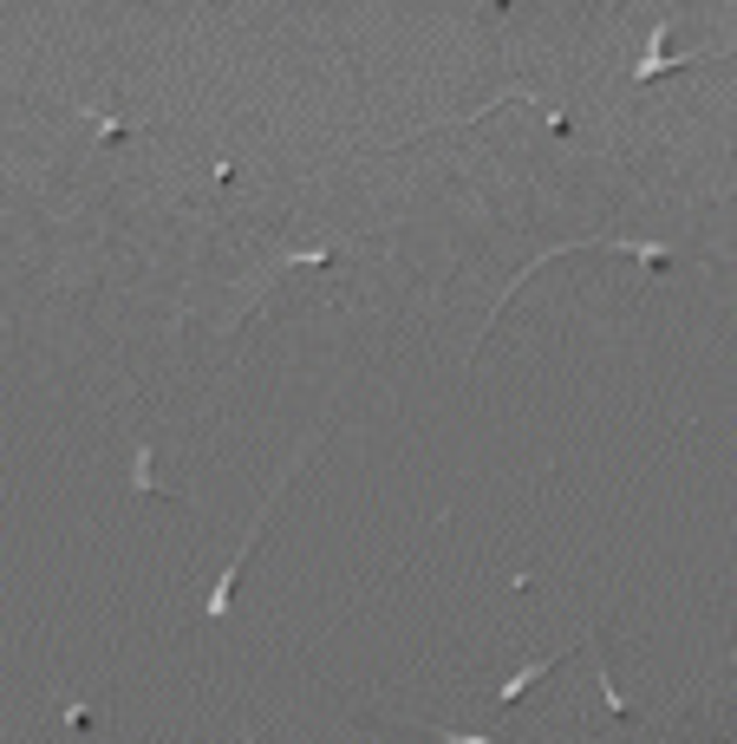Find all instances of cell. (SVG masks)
Returning a JSON list of instances; mask_svg holds the SVG:
<instances>
[{"mask_svg": "<svg viewBox=\"0 0 737 744\" xmlns=\"http://www.w3.org/2000/svg\"><path fill=\"white\" fill-rule=\"evenodd\" d=\"M313 450H320V445H307V450H300L295 464H288V470H281V477H275V490H268V497H261V503H255V522H248V535H242V549H235V555H228V562H222L216 588H210V595H203V620H228V607H235V575H242V562H248V555H255V542H261V522H268V510H275V503H281V490H288V483H295L300 470H307V457H313Z\"/></svg>", "mask_w": 737, "mask_h": 744, "instance_id": "6da1fadb", "label": "cell"}, {"mask_svg": "<svg viewBox=\"0 0 737 744\" xmlns=\"http://www.w3.org/2000/svg\"><path fill=\"white\" fill-rule=\"evenodd\" d=\"M340 262H346V248H340V242H320V248H295V255H281V262H275L268 275H255V281H248V307H261V300H268V288H275V281H288V275H307V268H340ZM248 307L235 313V327L248 320Z\"/></svg>", "mask_w": 737, "mask_h": 744, "instance_id": "7a4b0ae2", "label": "cell"}, {"mask_svg": "<svg viewBox=\"0 0 737 744\" xmlns=\"http://www.w3.org/2000/svg\"><path fill=\"white\" fill-rule=\"evenodd\" d=\"M665 20H653V33H647V60H640V73H633V92H647V85H660L665 73H685V66H698V60H712V53H725V46H698V53H679V60H665Z\"/></svg>", "mask_w": 737, "mask_h": 744, "instance_id": "3957f363", "label": "cell"}, {"mask_svg": "<svg viewBox=\"0 0 737 744\" xmlns=\"http://www.w3.org/2000/svg\"><path fill=\"white\" fill-rule=\"evenodd\" d=\"M568 653H575V647H555V653H535V660H522V667L510 672V679H503L496 692H490V705H516V699L528 692V685H535V679H542V672L568 667Z\"/></svg>", "mask_w": 737, "mask_h": 744, "instance_id": "277c9868", "label": "cell"}, {"mask_svg": "<svg viewBox=\"0 0 737 744\" xmlns=\"http://www.w3.org/2000/svg\"><path fill=\"white\" fill-rule=\"evenodd\" d=\"M131 490H138V497H170V490L150 477V438H138V457H131ZM170 503H177V510H190V497H170Z\"/></svg>", "mask_w": 737, "mask_h": 744, "instance_id": "5b68a950", "label": "cell"}, {"mask_svg": "<svg viewBox=\"0 0 737 744\" xmlns=\"http://www.w3.org/2000/svg\"><path fill=\"white\" fill-rule=\"evenodd\" d=\"M78 118H85V125H92V131H98V138H138V131H145V125H131V118H105V111H98V105H85V111H78Z\"/></svg>", "mask_w": 737, "mask_h": 744, "instance_id": "8992f818", "label": "cell"}, {"mask_svg": "<svg viewBox=\"0 0 737 744\" xmlns=\"http://www.w3.org/2000/svg\"><path fill=\"white\" fill-rule=\"evenodd\" d=\"M60 719H66L73 732H92V705H85V699H73V692H60Z\"/></svg>", "mask_w": 737, "mask_h": 744, "instance_id": "52a82bcc", "label": "cell"}, {"mask_svg": "<svg viewBox=\"0 0 737 744\" xmlns=\"http://www.w3.org/2000/svg\"><path fill=\"white\" fill-rule=\"evenodd\" d=\"M600 699H607V712H620V719H627V699L613 692V667H607V660H600Z\"/></svg>", "mask_w": 737, "mask_h": 744, "instance_id": "ba28073f", "label": "cell"}, {"mask_svg": "<svg viewBox=\"0 0 737 744\" xmlns=\"http://www.w3.org/2000/svg\"><path fill=\"white\" fill-rule=\"evenodd\" d=\"M431 738L438 744H496L490 732H431Z\"/></svg>", "mask_w": 737, "mask_h": 744, "instance_id": "9c48e42d", "label": "cell"}, {"mask_svg": "<svg viewBox=\"0 0 737 744\" xmlns=\"http://www.w3.org/2000/svg\"><path fill=\"white\" fill-rule=\"evenodd\" d=\"M85 744H111V738H105V732H92V738H85Z\"/></svg>", "mask_w": 737, "mask_h": 744, "instance_id": "30bf717a", "label": "cell"}]
</instances>
